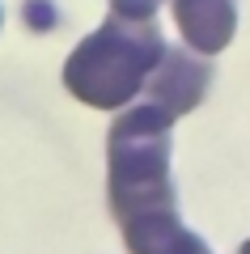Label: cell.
<instances>
[{
    "label": "cell",
    "instance_id": "8992f818",
    "mask_svg": "<svg viewBox=\"0 0 250 254\" xmlns=\"http://www.w3.org/2000/svg\"><path fill=\"white\" fill-rule=\"evenodd\" d=\"M161 4H166V0H110V13H119V17H136V21H149V17H157Z\"/></svg>",
    "mask_w": 250,
    "mask_h": 254
},
{
    "label": "cell",
    "instance_id": "5b68a950",
    "mask_svg": "<svg viewBox=\"0 0 250 254\" xmlns=\"http://www.w3.org/2000/svg\"><path fill=\"white\" fill-rule=\"evenodd\" d=\"M119 229H123V242L132 254H212L208 242L191 233L174 208L140 212V216L123 220Z\"/></svg>",
    "mask_w": 250,
    "mask_h": 254
},
{
    "label": "cell",
    "instance_id": "52a82bcc",
    "mask_svg": "<svg viewBox=\"0 0 250 254\" xmlns=\"http://www.w3.org/2000/svg\"><path fill=\"white\" fill-rule=\"evenodd\" d=\"M238 254H250V242H242V250H238Z\"/></svg>",
    "mask_w": 250,
    "mask_h": 254
},
{
    "label": "cell",
    "instance_id": "277c9868",
    "mask_svg": "<svg viewBox=\"0 0 250 254\" xmlns=\"http://www.w3.org/2000/svg\"><path fill=\"white\" fill-rule=\"evenodd\" d=\"M178 34L191 51L221 55L238 30V0H170Z\"/></svg>",
    "mask_w": 250,
    "mask_h": 254
},
{
    "label": "cell",
    "instance_id": "3957f363",
    "mask_svg": "<svg viewBox=\"0 0 250 254\" xmlns=\"http://www.w3.org/2000/svg\"><path fill=\"white\" fill-rule=\"evenodd\" d=\"M208 81H212V68H208V60L199 51H191V47H161L149 81H144V102L174 123V119H182L187 110H195L204 102Z\"/></svg>",
    "mask_w": 250,
    "mask_h": 254
},
{
    "label": "cell",
    "instance_id": "6da1fadb",
    "mask_svg": "<svg viewBox=\"0 0 250 254\" xmlns=\"http://www.w3.org/2000/svg\"><path fill=\"white\" fill-rule=\"evenodd\" d=\"M161 47H166V38H161L153 17L136 21V17L110 13L64 60V89L72 98H81L85 106L119 110L132 98H140Z\"/></svg>",
    "mask_w": 250,
    "mask_h": 254
},
{
    "label": "cell",
    "instance_id": "ba28073f",
    "mask_svg": "<svg viewBox=\"0 0 250 254\" xmlns=\"http://www.w3.org/2000/svg\"><path fill=\"white\" fill-rule=\"evenodd\" d=\"M0 21H4V13H0Z\"/></svg>",
    "mask_w": 250,
    "mask_h": 254
},
{
    "label": "cell",
    "instance_id": "7a4b0ae2",
    "mask_svg": "<svg viewBox=\"0 0 250 254\" xmlns=\"http://www.w3.org/2000/svg\"><path fill=\"white\" fill-rule=\"evenodd\" d=\"M106 174L119 225L153 208H174L178 195L170 174V119L149 102L123 110L106 136Z\"/></svg>",
    "mask_w": 250,
    "mask_h": 254
}]
</instances>
